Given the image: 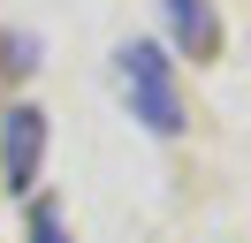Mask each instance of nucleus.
I'll list each match as a JSON object with an SVG mask.
<instances>
[{
    "instance_id": "nucleus-1",
    "label": "nucleus",
    "mask_w": 251,
    "mask_h": 243,
    "mask_svg": "<svg viewBox=\"0 0 251 243\" xmlns=\"http://www.w3.org/2000/svg\"><path fill=\"white\" fill-rule=\"evenodd\" d=\"M114 76H122L129 122H145L152 137H175V129H183V91H175V61L160 53L152 38H129L122 53H114Z\"/></svg>"
},
{
    "instance_id": "nucleus-2",
    "label": "nucleus",
    "mask_w": 251,
    "mask_h": 243,
    "mask_svg": "<svg viewBox=\"0 0 251 243\" xmlns=\"http://www.w3.org/2000/svg\"><path fill=\"white\" fill-rule=\"evenodd\" d=\"M38 160H46V114L38 106H8V122H0V182L8 190H31Z\"/></svg>"
},
{
    "instance_id": "nucleus-3",
    "label": "nucleus",
    "mask_w": 251,
    "mask_h": 243,
    "mask_svg": "<svg viewBox=\"0 0 251 243\" xmlns=\"http://www.w3.org/2000/svg\"><path fill=\"white\" fill-rule=\"evenodd\" d=\"M168 8V30L190 46V61H213L221 53V15L205 8V0H160Z\"/></svg>"
},
{
    "instance_id": "nucleus-4",
    "label": "nucleus",
    "mask_w": 251,
    "mask_h": 243,
    "mask_svg": "<svg viewBox=\"0 0 251 243\" xmlns=\"http://www.w3.org/2000/svg\"><path fill=\"white\" fill-rule=\"evenodd\" d=\"M31 243H69V236H61V213H53V205H31Z\"/></svg>"
}]
</instances>
